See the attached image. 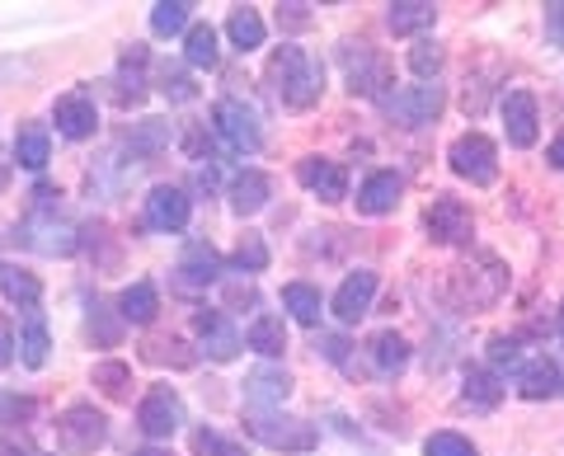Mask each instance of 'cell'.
Wrapping results in <instances>:
<instances>
[{
	"mask_svg": "<svg viewBox=\"0 0 564 456\" xmlns=\"http://www.w3.org/2000/svg\"><path fill=\"white\" fill-rule=\"evenodd\" d=\"M560 339H564V302H560Z\"/></svg>",
	"mask_w": 564,
	"mask_h": 456,
	"instance_id": "53",
	"label": "cell"
},
{
	"mask_svg": "<svg viewBox=\"0 0 564 456\" xmlns=\"http://www.w3.org/2000/svg\"><path fill=\"white\" fill-rule=\"evenodd\" d=\"M52 118H57V132L66 142H85V137H95V128H99V109L90 95H62Z\"/></svg>",
	"mask_w": 564,
	"mask_h": 456,
	"instance_id": "18",
	"label": "cell"
},
{
	"mask_svg": "<svg viewBox=\"0 0 564 456\" xmlns=\"http://www.w3.org/2000/svg\"><path fill=\"white\" fill-rule=\"evenodd\" d=\"M462 400L470 410H494L503 400V381L499 372H489V367H470L466 372V386H462Z\"/></svg>",
	"mask_w": 564,
	"mask_h": 456,
	"instance_id": "27",
	"label": "cell"
},
{
	"mask_svg": "<svg viewBox=\"0 0 564 456\" xmlns=\"http://www.w3.org/2000/svg\"><path fill=\"white\" fill-rule=\"evenodd\" d=\"M188 447H193V456H250V452H245L240 437L221 433V428H193Z\"/></svg>",
	"mask_w": 564,
	"mask_h": 456,
	"instance_id": "34",
	"label": "cell"
},
{
	"mask_svg": "<svg viewBox=\"0 0 564 456\" xmlns=\"http://www.w3.org/2000/svg\"><path fill=\"white\" fill-rule=\"evenodd\" d=\"M141 456H165V452H141Z\"/></svg>",
	"mask_w": 564,
	"mask_h": 456,
	"instance_id": "54",
	"label": "cell"
},
{
	"mask_svg": "<svg viewBox=\"0 0 564 456\" xmlns=\"http://www.w3.org/2000/svg\"><path fill=\"white\" fill-rule=\"evenodd\" d=\"M269 198H273L269 174H259V170H245V174H236V184H231V207H236L240 217H254V213H263V207H269Z\"/></svg>",
	"mask_w": 564,
	"mask_h": 456,
	"instance_id": "23",
	"label": "cell"
},
{
	"mask_svg": "<svg viewBox=\"0 0 564 456\" xmlns=\"http://www.w3.org/2000/svg\"><path fill=\"white\" fill-rule=\"evenodd\" d=\"M245 433L254 443L273 447V452H311L321 443V428H311L306 419H292V414H278V410H254L245 419Z\"/></svg>",
	"mask_w": 564,
	"mask_h": 456,
	"instance_id": "3",
	"label": "cell"
},
{
	"mask_svg": "<svg viewBox=\"0 0 564 456\" xmlns=\"http://www.w3.org/2000/svg\"><path fill=\"white\" fill-rule=\"evenodd\" d=\"M447 165L462 174V180L489 188L494 180H499V151H494V142L485 132H466L456 137V142L447 146Z\"/></svg>",
	"mask_w": 564,
	"mask_h": 456,
	"instance_id": "6",
	"label": "cell"
},
{
	"mask_svg": "<svg viewBox=\"0 0 564 456\" xmlns=\"http://www.w3.org/2000/svg\"><path fill=\"white\" fill-rule=\"evenodd\" d=\"M315 348H325V358H329L334 367H344V354H348V344H344V339H321Z\"/></svg>",
	"mask_w": 564,
	"mask_h": 456,
	"instance_id": "50",
	"label": "cell"
},
{
	"mask_svg": "<svg viewBox=\"0 0 564 456\" xmlns=\"http://www.w3.org/2000/svg\"><path fill=\"white\" fill-rule=\"evenodd\" d=\"M503 292H508V269L494 254H480L475 264H462V269L452 273V296L462 306H470V311L494 306Z\"/></svg>",
	"mask_w": 564,
	"mask_h": 456,
	"instance_id": "2",
	"label": "cell"
},
{
	"mask_svg": "<svg viewBox=\"0 0 564 456\" xmlns=\"http://www.w3.org/2000/svg\"><path fill=\"white\" fill-rule=\"evenodd\" d=\"M433 20H437V6H429V0H395V6H386V24H391L395 39L433 29Z\"/></svg>",
	"mask_w": 564,
	"mask_h": 456,
	"instance_id": "24",
	"label": "cell"
},
{
	"mask_svg": "<svg viewBox=\"0 0 564 456\" xmlns=\"http://www.w3.org/2000/svg\"><path fill=\"white\" fill-rule=\"evenodd\" d=\"M193 180H198V188H217V165H212V161H203V165H193Z\"/></svg>",
	"mask_w": 564,
	"mask_h": 456,
	"instance_id": "49",
	"label": "cell"
},
{
	"mask_svg": "<svg viewBox=\"0 0 564 456\" xmlns=\"http://www.w3.org/2000/svg\"><path fill=\"white\" fill-rule=\"evenodd\" d=\"M10 358H14V329L10 321H0V367H10Z\"/></svg>",
	"mask_w": 564,
	"mask_h": 456,
	"instance_id": "47",
	"label": "cell"
},
{
	"mask_svg": "<svg viewBox=\"0 0 564 456\" xmlns=\"http://www.w3.org/2000/svg\"><path fill=\"white\" fill-rule=\"evenodd\" d=\"M128 146L141 151V155H155L161 146H170V128H165L161 118H147V122H141V128L132 132V142H128Z\"/></svg>",
	"mask_w": 564,
	"mask_h": 456,
	"instance_id": "38",
	"label": "cell"
},
{
	"mask_svg": "<svg viewBox=\"0 0 564 456\" xmlns=\"http://www.w3.org/2000/svg\"><path fill=\"white\" fill-rule=\"evenodd\" d=\"M47 155H52V137L43 128H24L20 137H14V161H20V170L43 174L47 170Z\"/></svg>",
	"mask_w": 564,
	"mask_h": 456,
	"instance_id": "31",
	"label": "cell"
},
{
	"mask_svg": "<svg viewBox=\"0 0 564 456\" xmlns=\"http://www.w3.org/2000/svg\"><path fill=\"white\" fill-rule=\"evenodd\" d=\"M226 39H231L240 52H254V47H263V39H269V29H263L259 10L240 6V10H231V20H226Z\"/></svg>",
	"mask_w": 564,
	"mask_h": 456,
	"instance_id": "30",
	"label": "cell"
},
{
	"mask_svg": "<svg viewBox=\"0 0 564 456\" xmlns=\"http://www.w3.org/2000/svg\"><path fill=\"white\" fill-rule=\"evenodd\" d=\"M245 344H250L254 354H263V358L273 362V358L288 354V329H282L278 315H254L250 329H245Z\"/></svg>",
	"mask_w": 564,
	"mask_h": 456,
	"instance_id": "25",
	"label": "cell"
},
{
	"mask_svg": "<svg viewBox=\"0 0 564 456\" xmlns=\"http://www.w3.org/2000/svg\"><path fill=\"white\" fill-rule=\"evenodd\" d=\"M188 14L193 6H184V0H161V6L151 10V33L155 39H174V33H188Z\"/></svg>",
	"mask_w": 564,
	"mask_h": 456,
	"instance_id": "35",
	"label": "cell"
},
{
	"mask_svg": "<svg viewBox=\"0 0 564 456\" xmlns=\"http://www.w3.org/2000/svg\"><path fill=\"white\" fill-rule=\"evenodd\" d=\"M212 128H217V137L236 155H254L263 146V122L245 99H221L217 109H212Z\"/></svg>",
	"mask_w": 564,
	"mask_h": 456,
	"instance_id": "5",
	"label": "cell"
},
{
	"mask_svg": "<svg viewBox=\"0 0 564 456\" xmlns=\"http://www.w3.org/2000/svg\"><path fill=\"white\" fill-rule=\"evenodd\" d=\"M503 128H508V142L522 146V151L536 142L541 109H536V95L532 90H508L503 95Z\"/></svg>",
	"mask_w": 564,
	"mask_h": 456,
	"instance_id": "14",
	"label": "cell"
},
{
	"mask_svg": "<svg viewBox=\"0 0 564 456\" xmlns=\"http://www.w3.org/2000/svg\"><path fill=\"white\" fill-rule=\"evenodd\" d=\"M137 428L151 437V443H165L184 428V400L180 391H170V386H151L147 395H141L137 405Z\"/></svg>",
	"mask_w": 564,
	"mask_h": 456,
	"instance_id": "7",
	"label": "cell"
},
{
	"mask_svg": "<svg viewBox=\"0 0 564 456\" xmlns=\"http://www.w3.org/2000/svg\"><path fill=\"white\" fill-rule=\"evenodd\" d=\"M367 354H372V367L381 377H395V372H404V362H410V339L395 335V329H377V335L367 339Z\"/></svg>",
	"mask_w": 564,
	"mask_h": 456,
	"instance_id": "22",
	"label": "cell"
},
{
	"mask_svg": "<svg viewBox=\"0 0 564 456\" xmlns=\"http://www.w3.org/2000/svg\"><path fill=\"white\" fill-rule=\"evenodd\" d=\"M560 391V367L555 358H532L518 367V395L522 400H551Z\"/></svg>",
	"mask_w": 564,
	"mask_h": 456,
	"instance_id": "21",
	"label": "cell"
},
{
	"mask_svg": "<svg viewBox=\"0 0 564 456\" xmlns=\"http://www.w3.org/2000/svg\"><path fill=\"white\" fill-rule=\"evenodd\" d=\"M0 456H24L20 443H0Z\"/></svg>",
	"mask_w": 564,
	"mask_h": 456,
	"instance_id": "52",
	"label": "cell"
},
{
	"mask_svg": "<svg viewBox=\"0 0 564 456\" xmlns=\"http://www.w3.org/2000/svg\"><path fill=\"white\" fill-rule=\"evenodd\" d=\"M109 443V419L95 405H70L57 414V447L70 456H90Z\"/></svg>",
	"mask_w": 564,
	"mask_h": 456,
	"instance_id": "4",
	"label": "cell"
},
{
	"mask_svg": "<svg viewBox=\"0 0 564 456\" xmlns=\"http://www.w3.org/2000/svg\"><path fill=\"white\" fill-rule=\"evenodd\" d=\"M551 165L564 170V137H555V142H551Z\"/></svg>",
	"mask_w": 564,
	"mask_h": 456,
	"instance_id": "51",
	"label": "cell"
},
{
	"mask_svg": "<svg viewBox=\"0 0 564 456\" xmlns=\"http://www.w3.org/2000/svg\"><path fill=\"white\" fill-rule=\"evenodd\" d=\"M184 62L198 66V72H212V66H217V33H212V24H193L184 33Z\"/></svg>",
	"mask_w": 564,
	"mask_h": 456,
	"instance_id": "32",
	"label": "cell"
},
{
	"mask_svg": "<svg viewBox=\"0 0 564 456\" xmlns=\"http://www.w3.org/2000/svg\"><path fill=\"white\" fill-rule=\"evenodd\" d=\"M344 76H348V90L352 95H367V99H381V90H391V66H386L381 52L372 47H344Z\"/></svg>",
	"mask_w": 564,
	"mask_h": 456,
	"instance_id": "9",
	"label": "cell"
},
{
	"mask_svg": "<svg viewBox=\"0 0 564 456\" xmlns=\"http://www.w3.org/2000/svg\"><path fill=\"white\" fill-rule=\"evenodd\" d=\"M226 302H231V306H254V287H250V283L226 287Z\"/></svg>",
	"mask_w": 564,
	"mask_h": 456,
	"instance_id": "48",
	"label": "cell"
},
{
	"mask_svg": "<svg viewBox=\"0 0 564 456\" xmlns=\"http://www.w3.org/2000/svg\"><path fill=\"white\" fill-rule=\"evenodd\" d=\"M282 306L292 311V321L321 325V292H315L311 283H288V287H282Z\"/></svg>",
	"mask_w": 564,
	"mask_h": 456,
	"instance_id": "33",
	"label": "cell"
},
{
	"mask_svg": "<svg viewBox=\"0 0 564 456\" xmlns=\"http://www.w3.org/2000/svg\"><path fill=\"white\" fill-rule=\"evenodd\" d=\"M161 85H165V90H161V95H165L170 104H188V99H193V80H188L184 72H170V66H165V76H161Z\"/></svg>",
	"mask_w": 564,
	"mask_h": 456,
	"instance_id": "44",
	"label": "cell"
},
{
	"mask_svg": "<svg viewBox=\"0 0 564 456\" xmlns=\"http://www.w3.org/2000/svg\"><path fill=\"white\" fill-rule=\"evenodd\" d=\"M475 231V221H470V207L466 203H456V198H437L429 207V236L437 245H466Z\"/></svg>",
	"mask_w": 564,
	"mask_h": 456,
	"instance_id": "16",
	"label": "cell"
},
{
	"mask_svg": "<svg viewBox=\"0 0 564 456\" xmlns=\"http://www.w3.org/2000/svg\"><path fill=\"white\" fill-rule=\"evenodd\" d=\"M292 395V372L288 367H278V362H263L254 367L250 377H245V400L259 410H282V400Z\"/></svg>",
	"mask_w": 564,
	"mask_h": 456,
	"instance_id": "15",
	"label": "cell"
},
{
	"mask_svg": "<svg viewBox=\"0 0 564 456\" xmlns=\"http://www.w3.org/2000/svg\"><path fill=\"white\" fill-rule=\"evenodd\" d=\"M0 292L10 296L14 306H24V311H39V302H43V283L33 278L29 269H0Z\"/></svg>",
	"mask_w": 564,
	"mask_h": 456,
	"instance_id": "29",
	"label": "cell"
},
{
	"mask_svg": "<svg viewBox=\"0 0 564 456\" xmlns=\"http://www.w3.org/2000/svg\"><path fill=\"white\" fill-rule=\"evenodd\" d=\"M217 278H221V254L212 250L207 240H188L184 254H180V283L188 292H203V287L217 283Z\"/></svg>",
	"mask_w": 564,
	"mask_h": 456,
	"instance_id": "19",
	"label": "cell"
},
{
	"mask_svg": "<svg viewBox=\"0 0 564 456\" xmlns=\"http://www.w3.org/2000/svg\"><path fill=\"white\" fill-rule=\"evenodd\" d=\"M410 72H414L419 80H433L437 72H443V47H437L433 39H419V43L410 47Z\"/></svg>",
	"mask_w": 564,
	"mask_h": 456,
	"instance_id": "37",
	"label": "cell"
},
{
	"mask_svg": "<svg viewBox=\"0 0 564 456\" xmlns=\"http://www.w3.org/2000/svg\"><path fill=\"white\" fill-rule=\"evenodd\" d=\"M231 264H236L240 273H263V269H269V250H263V240H259V236H245V240L236 245Z\"/></svg>",
	"mask_w": 564,
	"mask_h": 456,
	"instance_id": "39",
	"label": "cell"
},
{
	"mask_svg": "<svg viewBox=\"0 0 564 456\" xmlns=\"http://www.w3.org/2000/svg\"><path fill=\"white\" fill-rule=\"evenodd\" d=\"M47 321L39 311H29L24 315V325H20V362L24 367H33V372H39V367L47 362Z\"/></svg>",
	"mask_w": 564,
	"mask_h": 456,
	"instance_id": "28",
	"label": "cell"
},
{
	"mask_svg": "<svg viewBox=\"0 0 564 456\" xmlns=\"http://www.w3.org/2000/svg\"><path fill=\"white\" fill-rule=\"evenodd\" d=\"M147 358L151 362H170V367H188L193 362L184 339H155V344H147Z\"/></svg>",
	"mask_w": 564,
	"mask_h": 456,
	"instance_id": "42",
	"label": "cell"
},
{
	"mask_svg": "<svg viewBox=\"0 0 564 456\" xmlns=\"http://www.w3.org/2000/svg\"><path fill=\"white\" fill-rule=\"evenodd\" d=\"M122 325H128V321H113V311L104 306V302L90 306V335H95L104 348H113V344L122 339Z\"/></svg>",
	"mask_w": 564,
	"mask_h": 456,
	"instance_id": "40",
	"label": "cell"
},
{
	"mask_svg": "<svg viewBox=\"0 0 564 456\" xmlns=\"http://www.w3.org/2000/svg\"><path fill=\"white\" fill-rule=\"evenodd\" d=\"M24 240L39 254H47V259H70V254L80 250V231L70 221H57L52 213H33L24 221Z\"/></svg>",
	"mask_w": 564,
	"mask_h": 456,
	"instance_id": "10",
	"label": "cell"
},
{
	"mask_svg": "<svg viewBox=\"0 0 564 456\" xmlns=\"http://www.w3.org/2000/svg\"><path fill=\"white\" fill-rule=\"evenodd\" d=\"M269 85H273V95H278L282 109L302 113V109H311V104L325 95V66L315 62L311 52L282 43L269 57Z\"/></svg>",
	"mask_w": 564,
	"mask_h": 456,
	"instance_id": "1",
	"label": "cell"
},
{
	"mask_svg": "<svg viewBox=\"0 0 564 456\" xmlns=\"http://www.w3.org/2000/svg\"><path fill=\"white\" fill-rule=\"evenodd\" d=\"M423 456H475V443L462 433H433L423 443Z\"/></svg>",
	"mask_w": 564,
	"mask_h": 456,
	"instance_id": "41",
	"label": "cell"
},
{
	"mask_svg": "<svg viewBox=\"0 0 564 456\" xmlns=\"http://www.w3.org/2000/svg\"><path fill=\"white\" fill-rule=\"evenodd\" d=\"M118 311L128 325H151L161 315V292H155V283H132L118 296Z\"/></svg>",
	"mask_w": 564,
	"mask_h": 456,
	"instance_id": "26",
	"label": "cell"
},
{
	"mask_svg": "<svg viewBox=\"0 0 564 456\" xmlns=\"http://www.w3.org/2000/svg\"><path fill=\"white\" fill-rule=\"evenodd\" d=\"M296 180H302L321 203H344V193H348V174H344V165L325 161V155H306V161L296 165Z\"/></svg>",
	"mask_w": 564,
	"mask_h": 456,
	"instance_id": "17",
	"label": "cell"
},
{
	"mask_svg": "<svg viewBox=\"0 0 564 456\" xmlns=\"http://www.w3.org/2000/svg\"><path fill=\"white\" fill-rule=\"evenodd\" d=\"M381 113L400 122V128H429V122L443 113V90L437 85H414V90H395V95H381Z\"/></svg>",
	"mask_w": 564,
	"mask_h": 456,
	"instance_id": "8",
	"label": "cell"
},
{
	"mask_svg": "<svg viewBox=\"0 0 564 456\" xmlns=\"http://www.w3.org/2000/svg\"><path fill=\"white\" fill-rule=\"evenodd\" d=\"M489 362L494 367H518L522 362V344L513 335H494L489 339Z\"/></svg>",
	"mask_w": 564,
	"mask_h": 456,
	"instance_id": "43",
	"label": "cell"
},
{
	"mask_svg": "<svg viewBox=\"0 0 564 456\" xmlns=\"http://www.w3.org/2000/svg\"><path fill=\"white\" fill-rule=\"evenodd\" d=\"M400 193H404V184H400L395 170L367 174V184L358 188V213H362V217H386V213H395Z\"/></svg>",
	"mask_w": 564,
	"mask_h": 456,
	"instance_id": "20",
	"label": "cell"
},
{
	"mask_svg": "<svg viewBox=\"0 0 564 456\" xmlns=\"http://www.w3.org/2000/svg\"><path fill=\"white\" fill-rule=\"evenodd\" d=\"M33 414V400H20V395H0V424H20V419Z\"/></svg>",
	"mask_w": 564,
	"mask_h": 456,
	"instance_id": "45",
	"label": "cell"
},
{
	"mask_svg": "<svg viewBox=\"0 0 564 456\" xmlns=\"http://www.w3.org/2000/svg\"><path fill=\"white\" fill-rule=\"evenodd\" d=\"M90 381L99 386V391H109V395L122 400V395L132 391V367H128V362H118V358H104V362H95Z\"/></svg>",
	"mask_w": 564,
	"mask_h": 456,
	"instance_id": "36",
	"label": "cell"
},
{
	"mask_svg": "<svg viewBox=\"0 0 564 456\" xmlns=\"http://www.w3.org/2000/svg\"><path fill=\"white\" fill-rule=\"evenodd\" d=\"M193 335H198V348L212 362H231L240 354V329L231 325L226 311H198L193 315Z\"/></svg>",
	"mask_w": 564,
	"mask_h": 456,
	"instance_id": "11",
	"label": "cell"
},
{
	"mask_svg": "<svg viewBox=\"0 0 564 456\" xmlns=\"http://www.w3.org/2000/svg\"><path fill=\"white\" fill-rule=\"evenodd\" d=\"M377 287H381V278L372 273V269H358V273H348L344 283H339V292H334V302H329V311L339 315L344 325H358L362 315H367V306H372V296H377Z\"/></svg>",
	"mask_w": 564,
	"mask_h": 456,
	"instance_id": "13",
	"label": "cell"
},
{
	"mask_svg": "<svg viewBox=\"0 0 564 456\" xmlns=\"http://www.w3.org/2000/svg\"><path fill=\"white\" fill-rule=\"evenodd\" d=\"M193 217V203L180 184H155L147 193V226L151 231H184Z\"/></svg>",
	"mask_w": 564,
	"mask_h": 456,
	"instance_id": "12",
	"label": "cell"
},
{
	"mask_svg": "<svg viewBox=\"0 0 564 456\" xmlns=\"http://www.w3.org/2000/svg\"><path fill=\"white\" fill-rule=\"evenodd\" d=\"M545 39L564 47V0H555V6H545Z\"/></svg>",
	"mask_w": 564,
	"mask_h": 456,
	"instance_id": "46",
	"label": "cell"
}]
</instances>
